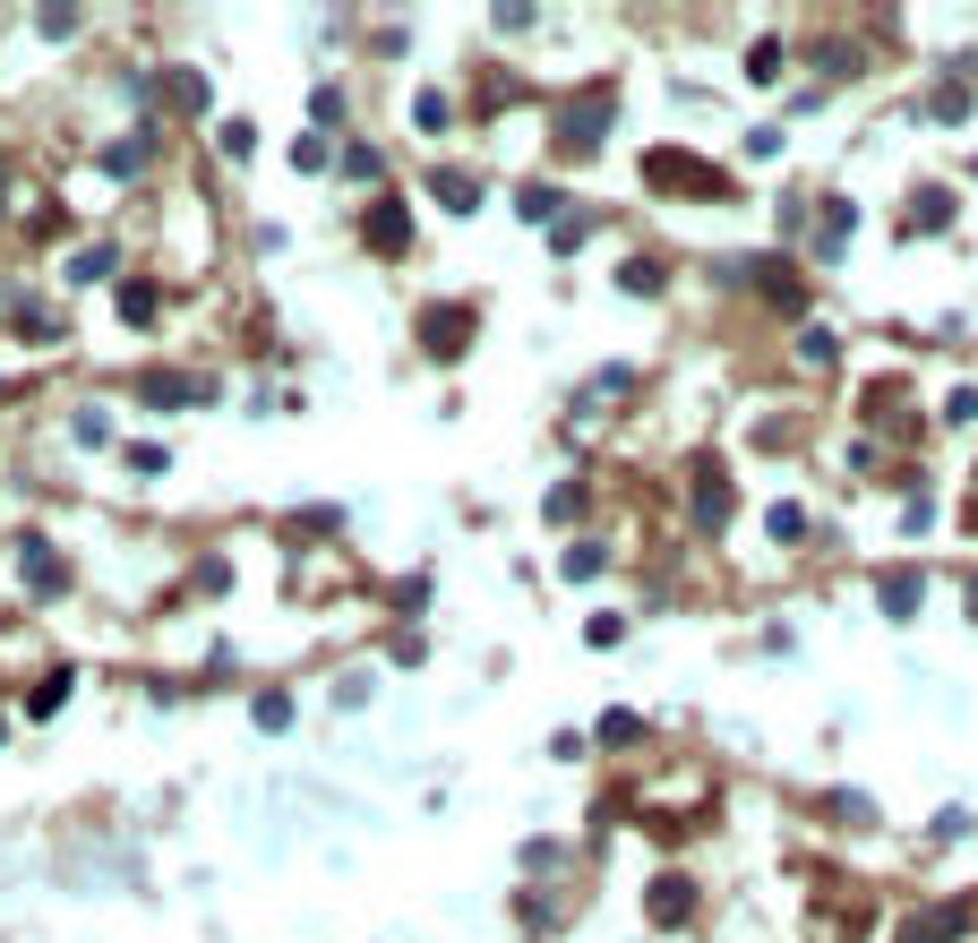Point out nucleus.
I'll return each mask as SVG.
<instances>
[{
    "label": "nucleus",
    "mask_w": 978,
    "mask_h": 943,
    "mask_svg": "<svg viewBox=\"0 0 978 943\" xmlns=\"http://www.w3.org/2000/svg\"><path fill=\"white\" fill-rule=\"evenodd\" d=\"M644 181H652V189H679V197H730V181L704 172L695 155H679V146H652V155H644Z\"/></svg>",
    "instance_id": "nucleus-1"
},
{
    "label": "nucleus",
    "mask_w": 978,
    "mask_h": 943,
    "mask_svg": "<svg viewBox=\"0 0 978 943\" xmlns=\"http://www.w3.org/2000/svg\"><path fill=\"white\" fill-rule=\"evenodd\" d=\"M695 523H704V532L730 523V472H721L713 455H695Z\"/></svg>",
    "instance_id": "nucleus-2"
},
{
    "label": "nucleus",
    "mask_w": 978,
    "mask_h": 943,
    "mask_svg": "<svg viewBox=\"0 0 978 943\" xmlns=\"http://www.w3.org/2000/svg\"><path fill=\"white\" fill-rule=\"evenodd\" d=\"M404 240H412V206H404V197H378V206H369V249H404Z\"/></svg>",
    "instance_id": "nucleus-3"
},
{
    "label": "nucleus",
    "mask_w": 978,
    "mask_h": 943,
    "mask_svg": "<svg viewBox=\"0 0 978 943\" xmlns=\"http://www.w3.org/2000/svg\"><path fill=\"white\" fill-rule=\"evenodd\" d=\"M463 335H472V309H429V318H421V344H429V352H456Z\"/></svg>",
    "instance_id": "nucleus-4"
},
{
    "label": "nucleus",
    "mask_w": 978,
    "mask_h": 943,
    "mask_svg": "<svg viewBox=\"0 0 978 943\" xmlns=\"http://www.w3.org/2000/svg\"><path fill=\"white\" fill-rule=\"evenodd\" d=\"M686 910H695V883H686V875H661V883H652V918H661V926H679Z\"/></svg>",
    "instance_id": "nucleus-5"
},
{
    "label": "nucleus",
    "mask_w": 978,
    "mask_h": 943,
    "mask_svg": "<svg viewBox=\"0 0 978 943\" xmlns=\"http://www.w3.org/2000/svg\"><path fill=\"white\" fill-rule=\"evenodd\" d=\"M918 592H927L918 575H884V618H910V609H918Z\"/></svg>",
    "instance_id": "nucleus-6"
},
{
    "label": "nucleus",
    "mask_w": 978,
    "mask_h": 943,
    "mask_svg": "<svg viewBox=\"0 0 978 943\" xmlns=\"http://www.w3.org/2000/svg\"><path fill=\"white\" fill-rule=\"evenodd\" d=\"M438 197H447V206L463 215V206H481V181H463V172H438Z\"/></svg>",
    "instance_id": "nucleus-7"
},
{
    "label": "nucleus",
    "mask_w": 978,
    "mask_h": 943,
    "mask_svg": "<svg viewBox=\"0 0 978 943\" xmlns=\"http://www.w3.org/2000/svg\"><path fill=\"white\" fill-rule=\"evenodd\" d=\"M945 215H952L945 189H918V197H910V224H945Z\"/></svg>",
    "instance_id": "nucleus-8"
},
{
    "label": "nucleus",
    "mask_w": 978,
    "mask_h": 943,
    "mask_svg": "<svg viewBox=\"0 0 978 943\" xmlns=\"http://www.w3.org/2000/svg\"><path fill=\"white\" fill-rule=\"evenodd\" d=\"M27 584H34V592H52V584H61V575H52V550H43V541H27Z\"/></svg>",
    "instance_id": "nucleus-9"
},
{
    "label": "nucleus",
    "mask_w": 978,
    "mask_h": 943,
    "mask_svg": "<svg viewBox=\"0 0 978 943\" xmlns=\"http://www.w3.org/2000/svg\"><path fill=\"white\" fill-rule=\"evenodd\" d=\"M121 318H155V284H121Z\"/></svg>",
    "instance_id": "nucleus-10"
},
{
    "label": "nucleus",
    "mask_w": 978,
    "mask_h": 943,
    "mask_svg": "<svg viewBox=\"0 0 978 943\" xmlns=\"http://www.w3.org/2000/svg\"><path fill=\"white\" fill-rule=\"evenodd\" d=\"M137 163H146V137H121V146L103 155V172H137Z\"/></svg>",
    "instance_id": "nucleus-11"
},
{
    "label": "nucleus",
    "mask_w": 978,
    "mask_h": 943,
    "mask_svg": "<svg viewBox=\"0 0 978 943\" xmlns=\"http://www.w3.org/2000/svg\"><path fill=\"white\" fill-rule=\"evenodd\" d=\"M146 403H190V378H146Z\"/></svg>",
    "instance_id": "nucleus-12"
}]
</instances>
